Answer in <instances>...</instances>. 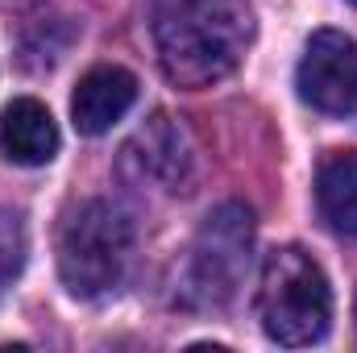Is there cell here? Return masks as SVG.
<instances>
[{
	"label": "cell",
	"instance_id": "cell-1",
	"mask_svg": "<svg viewBox=\"0 0 357 353\" xmlns=\"http://www.w3.org/2000/svg\"><path fill=\"white\" fill-rule=\"evenodd\" d=\"M150 29L167 80L199 91L241 67L254 42V8L245 0H154Z\"/></svg>",
	"mask_w": 357,
	"mask_h": 353
},
{
	"label": "cell",
	"instance_id": "cell-2",
	"mask_svg": "<svg viewBox=\"0 0 357 353\" xmlns=\"http://www.w3.org/2000/svg\"><path fill=\"white\" fill-rule=\"evenodd\" d=\"M258 320L270 341L287 350L316 345L328 333L333 320V291L320 262L299 250L282 246L270 250L262 262V283H258Z\"/></svg>",
	"mask_w": 357,
	"mask_h": 353
},
{
	"label": "cell",
	"instance_id": "cell-3",
	"mask_svg": "<svg viewBox=\"0 0 357 353\" xmlns=\"http://www.w3.org/2000/svg\"><path fill=\"white\" fill-rule=\"evenodd\" d=\"M133 258V220L108 204H79L59 233V278L75 299H100L121 287Z\"/></svg>",
	"mask_w": 357,
	"mask_h": 353
},
{
	"label": "cell",
	"instance_id": "cell-4",
	"mask_svg": "<svg viewBox=\"0 0 357 353\" xmlns=\"http://www.w3.org/2000/svg\"><path fill=\"white\" fill-rule=\"evenodd\" d=\"M250 250H254V212L245 204H220L216 212H208V220L199 225L187 262L178 274V295L187 308H225L250 266Z\"/></svg>",
	"mask_w": 357,
	"mask_h": 353
},
{
	"label": "cell",
	"instance_id": "cell-5",
	"mask_svg": "<svg viewBox=\"0 0 357 353\" xmlns=\"http://www.w3.org/2000/svg\"><path fill=\"white\" fill-rule=\"evenodd\" d=\"M295 88L328 117H345L357 108V42L341 29H316L303 46Z\"/></svg>",
	"mask_w": 357,
	"mask_h": 353
},
{
	"label": "cell",
	"instance_id": "cell-6",
	"mask_svg": "<svg viewBox=\"0 0 357 353\" xmlns=\"http://www.w3.org/2000/svg\"><path fill=\"white\" fill-rule=\"evenodd\" d=\"M125 167L137 183H154L162 191H183V183L191 175V146L187 133L178 129L167 112L150 117L133 142L125 146Z\"/></svg>",
	"mask_w": 357,
	"mask_h": 353
},
{
	"label": "cell",
	"instance_id": "cell-7",
	"mask_svg": "<svg viewBox=\"0 0 357 353\" xmlns=\"http://www.w3.org/2000/svg\"><path fill=\"white\" fill-rule=\"evenodd\" d=\"M137 100V80L125 67H91L71 96V121L79 133H108Z\"/></svg>",
	"mask_w": 357,
	"mask_h": 353
},
{
	"label": "cell",
	"instance_id": "cell-8",
	"mask_svg": "<svg viewBox=\"0 0 357 353\" xmlns=\"http://www.w3.org/2000/svg\"><path fill=\"white\" fill-rule=\"evenodd\" d=\"M0 154L17 167H46L59 154V125L46 104L21 96L0 112Z\"/></svg>",
	"mask_w": 357,
	"mask_h": 353
},
{
	"label": "cell",
	"instance_id": "cell-9",
	"mask_svg": "<svg viewBox=\"0 0 357 353\" xmlns=\"http://www.w3.org/2000/svg\"><path fill=\"white\" fill-rule=\"evenodd\" d=\"M316 204H320L324 220L337 233L357 237V154L354 150L324 158V167L316 175Z\"/></svg>",
	"mask_w": 357,
	"mask_h": 353
},
{
	"label": "cell",
	"instance_id": "cell-10",
	"mask_svg": "<svg viewBox=\"0 0 357 353\" xmlns=\"http://www.w3.org/2000/svg\"><path fill=\"white\" fill-rule=\"evenodd\" d=\"M17 266H21V229H17V220L0 216V291L17 274Z\"/></svg>",
	"mask_w": 357,
	"mask_h": 353
},
{
	"label": "cell",
	"instance_id": "cell-11",
	"mask_svg": "<svg viewBox=\"0 0 357 353\" xmlns=\"http://www.w3.org/2000/svg\"><path fill=\"white\" fill-rule=\"evenodd\" d=\"M354 320H357V308H354Z\"/></svg>",
	"mask_w": 357,
	"mask_h": 353
},
{
	"label": "cell",
	"instance_id": "cell-12",
	"mask_svg": "<svg viewBox=\"0 0 357 353\" xmlns=\"http://www.w3.org/2000/svg\"><path fill=\"white\" fill-rule=\"evenodd\" d=\"M349 4H357V0H349Z\"/></svg>",
	"mask_w": 357,
	"mask_h": 353
}]
</instances>
